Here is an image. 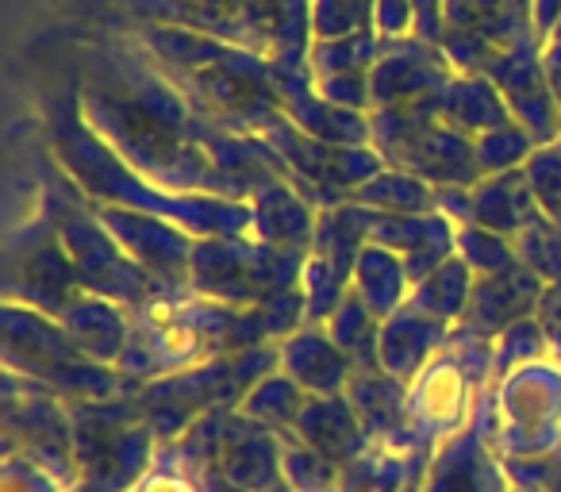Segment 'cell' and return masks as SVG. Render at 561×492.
<instances>
[{
  "mask_svg": "<svg viewBox=\"0 0 561 492\" xmlns=\"http://www.w3.org/2000/svg\"><path fill=\"white\" fill-rule=\"evenodd\" d=\"M135 43L185 93L204 124L234 135H265L280 116L277 66L257 50L173 24H142Z\"/></svg>",
  "mask_w": 561,
  "mask_h": 492,
  "instance_id": "obj_1",
  "label": "cell"
},
{
  "mask_svg": "<svg viewBox=\"0 0 561 492\" xmlns=\"http://www.w3.org/2000/svg\"><path fill=\"white\" fill-rule=\"evenodd\" d=\"M78 112L89 124V131L101 135L131 170H139L154 185L170 188V193L227 196L216 162L196 139L201 116L188 101L178 108L150 112L139 101H131L108 73L89 62V81L78 96Z\"/></svg>",
  "mask_w": 561,
  "mask_h": 492,
  "instance_id": "obj_2",
  "label": "cell"
},
{
  "mask_svg": "<svg viewBox=\"0 0 561 492\" xmlns=\"http://www.w3.org/2000/svg\"><path fill=\"white\" fill-rule=\"evenodd\" d=\"M55 162L62 178H70L93 204L147 211V216L173 219L196 239H224V234H250V204L227 201L211 193H170L142 178L124 162L101 135L89 131L81 112H66L55 124Z\"/></svg>",
  "mask_w": 561,
  "mask_h": 492,
  "instance_id": "obj_3",
  "label": "cell"
},
{
  "mask_svg": "<svg viewBox=\"0 0 561 492\" xmlns=\"http://www.w3.org/2000/svg\"><path fill=\"white\" fill-rule=\"evenodd\" d=\"M0 362L9 374L47 385L62 400L135 397V385L116 366L89 358L58 316L16 305V300L0 305Z\"/></svg>",
  "mask_w": 561,
  "mask_h": 492,
  "instance_id": "obj_4",
  "label": "cell"
},
{
  "mask_svg": "<svg viewBox=\"0 0 561 492\" xmlns=\"http://www.w3.org/2000/svg\"><path fill=\"white\" fill-rule=\"evenodd\" d=\"M142 24H173L265 55L273 66H308V0H131Z\"/></svg>",
  "mask_w": 561,
  "mask_h": 492,
  "instance_id": "obj_5",
  "label": "cell"
},
{
  "mask_svg": "<svg viewBox=\"0 0 561 492\" xmlns=\"http://www.w3.org/2000/svg\"><path fill=\"white\" fill-rule=\"evenodd\" d=\"M473 427L504 461L550 458L561 446V362L542 358L492 377Z\"/></svg>",
  "mask_w": 561,
  "mask_h": 492,
  "instance_id": "obj_6",
  "label": "cell"
},
{
  "mask_svg": "<svg viewBox=\"0 0 561 492\" xmlns=\"http://www.w3.org/2000/svg\"><path fill=\"white\" fill-rule=\"evenodd\" d=\"M73 423V492H131L158 458V438L135 397L66 400Z\"/></svg>",
  "mask_w": 561,
  "mask_h": 492,
  "instance_id": "obj_7",
  "label": "cell"
},
{
  "mask_svg": "<svg viewBox=\"0 0 561 492\" xmlns=\"http://www.w3.org/2000/svg\"><path fill=\"white\" fill-rule=\"evenodd\" d=\"M39 211L55 224V231L62 234L85 293L108 297V300H116V305L131 308V312H139L142 305H150L154 297L170 293L150 274H142V270L119 251L116 239L104 231L101 216H96V204L89 201L70 178L43 188Z\"/></svg>",
  "mask_w": 561,
  "mask_h": 492,
  "instance_id": "obj_8",
  "label": "cell"
},
{
  "mask_svg": "<svg viewBox=\"0 0 561 492\" xmlns=\"http://www.w3.org/2000/svg\"><path fill=\"white\" fill-rule=\"evenodd\" d=\"M305 251H280L254 234L196 239L188 262V293L231 308H270L297 293Z\"/></svg>",
  "mask_w": 561,
  "mask_h": 492,
  "instance_id": "obj_9",
  "label": "cell"
},
{
  "mask_svg": "<svg viewBox=\"0 0 561 492\" xmlns=\"http://www.w3.org/2000/svg\"><path fill=\"white\" fill-rule=\"evenodd\" d=\"M438 96L404 108L369 112L374 147L397 170H408L435 188H473L484 178L477 162V142L466 131L438 119Z\"/></svg>",
  "mask_w": 561,
  "mask_h": 492,
  "instance_id": "obj_10",
  "label": "cell"
},
{
  "mask_svg": "<svg viewBox=\"0 0 561 492\" xmlns=\"http://www.w3.org/2000/svg\"><path fill=\"white\" fill-rule=\"evenodd\" d=\"M262 139L277 150V158L289 170V181L320 211L351 201L366 181H374L389 165L377 147H331V142L297 131L285 116L273 119Z\"/></svg>",
  "mask_w": 561,
  "mask_h": 492,
  "instance_id": "obj_11",
  "label": "cell"
},
{
  "mask_svg": "<svg viewBox=\"0 0 561 492\" xmlns=\"http://www.w3.org/2000/svg\"><path fill=\"white\" fill-rule=\"evenodd\" d=\"M81 293L85 285H81L62 234L43 211H35L32 224L12 231L4 247V300L62 316Z\"/></svg>",
  "mask_w": 561,
  "mask_h": 492,
  "instance_id": "obj_12",
  "label": "cell"
},
{
  "mask_svg": "<svg viewBox=\"0 0 561 492\" xmlns=\"http://www.w3.org/2000/svg\"><path fill=\"white\" fill-rule=\"evenodd\" d=\"M4 454H24L78 489L70 404L47 385L4 369Z\"/></svg>",
  "mask_w": 561,
  "mask_h": 492,
  "instance_id": "obj_13",
  "label": "cell"
},
{
  "mask_svg": "<svg viewBox=\"0 0 561 492\" xmlns=\"http://www.w3.org/2000/svg\"><path fill=\"white\" fill-rule=\"evenodd\" d=\"M484 385L461 366L454 354H435L420 374L408 381V427L420 450H438L454 435L469 431L481 404Z\"/></svg>",
  "mask_w": 561,
  "mask_h": 492,
  "instance_id": "obj_14",
  "label": "cell"
},
{
  "mask_svg": "<svg viewBox=\"0 0 561 492\" xmlns=\"http://www.w3.org/2000/svg\"><path fill=\"white\" fill-rule=\"evenodd\" d=\"M96 216H101L104 231L116 239L119 251H124L142 274H150L170 293L188 289V262H193L196 234H188L185 227H178L173 219L112 208V204H96Z\"/></svg>",
  "mask_w": 561,
  "mask_h": 492,
  "instance_id": "obj_15",
  "label": "cell"
},
{
  "mask_svg": "<svg viewBox=\"0 0 561 492\" xmlns=\"http://www.w3.org/2000/svg\"><path fill=\"white\" fill-rule=\"evenodd\" d=\"M454 73L458 70L450 66L438 43H427L420 35L385 43L381 58L369 70V112L404 108V104L438 96Z\"/></svg>",
  "mask_w": 561,
  "mask_h": 492,
  "instance_id": "obj_16",
  "label": "cell"
},
{
  "mask_svg": "<svg viewBox=\"0 0 561 492\" xmlns=\"http://www.w3.org/2000/svg\"><path fill=\"white\" fill-rule=\"evenodd\" d=\"M277 104L280 116L312 139L331 142V147H374L369 112H351L331 104L316 89L308 66H277Z\"/></svg>",
  "mask_w": 561,
  "mask_h": 492,
  "instance_id": "obj_17",
  "label": "cell"
},
{
  "mask_svg": "<svg viewBox=\"0 0 561 492\" xmlns=\"http://www.w3.org/2000/svg\"><path fill=\"white\" fill-rule=\"evenodd\" d=\"M369 242H381L397 251L412 270V282L427 277L446 259L458 254V224L443 211H420V216H385L374 211L369 224Z\"/></svg>",
  "mask_w": 561,
  "mask_h": 492,
  "instance_id": "obj_18",
  "label": "cell"
},
{
  "mask_svg": "<svg viewBox=\"0 0 561 492\" xmlns=\"http://www.w3.org/2000/svg\"><path fill=\"white\" fill-rule=\"evenodd\" d=\"M280 369L308 392V397H339L351 389L354 362L335 339L328 335L323 323H300L293 335L277 343Z\"/></svg>",
  "mask_w": 561,
  "mask_h": 492,
  "instance_id": "obj_19",
  "label": "cell"
},
{
  "mask_svg": "<svg viewBox=\"0 0 561 492\" xmlns=\"http://www.w3.org/2000/svg\"><path fill=\"white\" fill-rule=\"evenodd\" d=\"M507 473L500 454L484 443L481 431L469 423V431L454 435L431 454L427 477L420 492H507Z\"/></svg>",
  "mask_w": 561,
  "mask_h": 492,
  "instance_id": "obj_20",
  "label": "cell"
},
{
  "mask_svg": "<svg viewBox=\"0 0 561 492\" xmlns=\"http://www.w3.org/2000/svg\"><path fill=\"white\" fill-rule=\"evenodd\" d=\"M250 234L280 251H305L316 239V224H320V208L293 185L289 178H277L262 185L250 196Z\"/></svg>",
  "mask_w": 561,
  "mask_h": 492,
  "instance_id": "obj_21",
  "label": "cell"
},
{
  "mask_svg": "<svg viewBox=\"0 0 561 492\" xmlns=\"http://www.w3.org/2000/svg\"><path fill=\"white\" fill-rule=\"evenodd\" d=\"M354 412L366 423V435L374 446H389V450H420L408 427V385L385 374L381 366L354 369V381L346 389Z\"/></svg>",
  "mask_w": 561,
  "mask_h": 492,
  "instance_id": "obj_22",
  "label": "cell"
},
{
  "mask_svg": "<svg viewBox=\"0 0 561 492\" xmlns=\"http://www.w3.org/2000/svg\"><path fill=\"white\" fill-rule=\"evenodd\" d=\"M293 435L305 446H312L316 454H323L339 469L351 466L354 458H362L374 446L366 435V423L354 412L346 392H339V397H308L305 412L297 415Z\"/></svg>",
  "mask_w": 561,
  "mask_h": 492,
  "instance_id": "obj_23",
  "label": "cell"
},
{
  "mask_svg": "<svg viewBox=\"0 0 561 492\" xmlns=\"http://www.w3.org/2000/svg\"><path fill=\"white\" fill-rule=\"evenodd\" d=\"M542 293H546V282L530 274L527 266L512 270V274H500V277H477L473 300H469V312L461 323L481 331V335L496 339L504 328L535 316Z\"/></svg>",
  "mask_w": 561,
  "mask_h": 492,
  "instance_id": "obj_24",
  "label": "cell"
},
{
  "mask_svg": "<svg viewBox=\"0 0 561 492\" xmlns=\"http://www.w3.org/2000/svg\"><path fill=\"white\" fill-rule=\"evenodd\" d=\"M450 328L431 316L415 312L412 305H404L397 316L381 320V339H377V366L385 374H392L397 381H412L435 354H443Z\"/></svg>",
  "mask_w": 561,
  "mask_h": 492,
  "instance_id": "obj_25",
  "label": "cell"
},
{
  "mask_svg": "<svg viewBox=\"0 0 561 492\" xmlns=\"http://www.w3.org/2000/svg\"><path fill=\"white\" fill-rule=\"evenodd\" d=\"M62 328L70 331V339L89 354V358L104 362V366H119L127 343H131L135 316L131 308L116 305L108 297H96V293H81L62 316Z\"/></svg>",
  "mask_w": 561,
  "mask_h": 492,
  "instance_id": "obj_26",
  "label": "cell"
},
{
  "mask_svg": "<svg viewBox=\"0 0 561 492\" xmlns=\"http://www.w3.org/2000/svg\"><path fill=\"white\" fill-rule=\"evenodd\" d=\"M446 32L473 35L492 50L535 35L530 27V0H443ZM443 32V35H446Z\"/></svg>",
  "mask_w": 561,
  "mask_h": 492,
  "instance_id": "obj_27",
  "label": "cell"
},
{
  "mask_svg": "<svg viewBox=\"0 0 561 492\" xmlns=\"http://www.w3.org/2000/svg\"><path fill=\"white\" fill-rule=\"evenodd\" d=\"M412 270L400 259L397 251L381 247V242H366L354 259L351 270V293L377 316V320H389L400 308L412 300Z\"/></svg>",
  "mask_w": 561,
  "mask_h": 492,
  "instance_id": "obj_28",
  "label": "cell"
},
{
  "mask_svg": "<svg viewBox=\"0 0 561 492\" xmlns=\"http://www.w3.org/2000/svg\"><path fill=\"white\" fill-rule=\"evenodd\" d=\"M435 108H438V119H446L450 127L466 131L469 139L496 131V127H504V124H515L504 93H500L496 81H489L484 73H454L443 93H438Z\"/></svg>",
  "mask_w": 561,
  "mask_h": 492,
  "instance_id": "obj_29",
  "label": "cell"
},
{
  "mask_svg": "<svg viewBox=\"0 0 561 492\" xmlns=\"http://www.w3.org/2000/svg\"><path fill=\"white\" fill-rule=\"evenodd\" d=\"M435 450H389L369 446L362 458L339 469L335 492H420Z\"/></svg>",
  "mask_w": 561,
  "mask_h": 492,
  "instance_id": "obj_30",
  "label": "cell"
},
{
  "mask_svg": "<svg viewBox=\"0 0 561 492\" xmlns=\"http://www.w3.org/2000/svg\"><path fill=\"white\" fill-rule=\"evenodd\" d=\"M469 196H473V224L489 227V231L504 234V239H515L523 227H530L538 216H546V211L538 208L523 170L481 178L469 188Z\"/></svg>",
  "mask_w": 561,
  "mask_h": 492,
  "instance_id": "obj_31",
  "label": "cell"
},
{
  "mask_svg": "<svg viewBox=\"0 0 561 492\" xmlns=\"http://www.w3.org/2000/svg\"><path fill=\"white\" fill-rule=\"evenodd\" d=\"M473 285H477V274L466 266V262L454 254L446 259L438 270H431L427 277L412 285V300L408 305L415 312L431 316V320L446 323V328H458L469 312V300H473Z\"/></svg>",
  "mask_w": 561,
  "mask_h": 492,
  "instance_id": "obj_32",
  "label": "cell"
},
{
  "mask_svg": "<svg viewBox=\"0 0 561 492\" xmlns=\"http://www.w3.org/2000/svg\"><path fill=\"white\" fill-rule=\"evenodd\" d=\"M351 201H358L369 211H385V216H420V211H438V188L415 173L385 165Z\"/></svg>",
  "mask_w": 561,
  "mask_h": 492,
  "instance_id": "obj_33",
  "label": "cell"
},
{
  "mask_svg": "<svg viewBox=\"0 0 561 492\" xmlns=\"http://www.w3.org/2000/svg\"><path fill=\"white\" fill-rule=\"evenodd\" d=\"M305 404H308V392L300 389L285 369H273V374H265L262 381L242 397L239 412L247 415V420L262 423V427L277 431V435H289V431L297 427V415L305 412Z\"/></svg>",
  "mask_w": 561,
  "mask_h": 492,
  "instance_id": "obj_34",
  "label": "cell"
},
{
  "mask_svg": "<svg viewBox=\"0 0 561 492\" xmlns=\"http://www.w3.org/2000/svg\"><path fill=\"white\" fill-rule=\"evenodd\" d=\"M297 293H300V300H305L308 323H328L331 316H335V308L346 300V293H351V270L339 266L328 254L308 251Z\"/></svg>",
  "mask_w": 561,
  "mask_h": 492,
  "instance_id": "obj_35",
  "label": "cell"
},
{
  "mask_svg": "<svg viewBox=\"0 0 561 492\" xmlns=\"http://www.w3.org/2000/svg\"><path fill=\"white\" fill-rule=\"evenodd\" d=\"M385 39L366 27V32L343 35V39H320L308 50V73L312 78H335V73H369L381 58Z\"/></svg>",
  "mask_w": 561,
  "mask_h": 492,
  "instance_id": "obj_36",
  "label": "cell"
},
{
  "mask_svg": "<svg viewBox=\"0 0 561 492\" xmlns=\"http://www.w3.org/2000/svg\"><path fill=\"white\" fill-rule=\"evenodd\" d=\"M323 328H328V335L335 339V343L343 346L346 354H351V362L358 369L377 366V339H381V320H377V316L369 312V308L362 305L354 293H346V300L335 308V316H331Z\"/></svg>",
  "mask_w": 561,
  "mask_h": 492,
  "instance_id": "obj_37",
  "label": "cell"
},
{
  "mask_svg": "<svg viewBox=\"0 0 561 492\" xmlns=\"http://www.w3.org/2000/svg\"><path fill=\"white\" fill-rule=\"evenodd\" d=\"M458 259L466 262L477 277H500L523 266L519 254H515V242L489 231V227H481V224L458 227Z\"/></svg>",
  "mask_w": 561,
  "mask_h": 492,
  "instance_id": "obj_38",
  "label": "cell"
},
{
  "mask_svg": "<svg viewBox=\"0 0 561 492\" xmlns=\"http://www.w3.org/2000/svg\"><path fill=\"white\" fill-rule=\"evenodd\" d=\"M280 481L293 492H335L339 466H331L323 454H316L289 431V435H280Z\"/></svg>",
  "mask_w": 561,
  "mask_h": 492,
  "instance_id": "obj_39",
  "label": "cell"
},
{
  "mask_svg": "<svg viewBox=\"0 0 561 492\" xmlns=\"http://www.w3.org/2000/svg\"><path fill=\"white\" fill-rule=\"evenodd\" d=\"M542 358H553V354H550V339H546L538 316H527V320L512 323V328H504L492 339V377L527 366V362H542Z\"/></svg>",
  "mask_w": 561,
  "mask_h": 492,
  "instance_id": "obj_40",
  "label": "cell"
},
{
  "mask_svg": "<svg viewBox=\"0 0 561 492\" xmlns=\"http://www.w3.org/2000/svg\"><path fill=\"white\" fill-rule=\"evenodd\" d=\"M515 254L535 277H542L546 285L561 282V224H553L550 216H538L530 227H523L515 234Z\"/></svg>",
  "mask_w": 561,
  "mask_h": 492,
  "instance_id": "obj_41",
  "label": "cell"
},
{
  "mask_svg": "<svg viewBox=\"0 0 561 492\" xmlns=\"http://www.w3.org/2000/svg\"><path fill=\"white\" fill-rule=\"evenodd\" d=\"M477 162H481V173L492 178V173H512V170H523L527 158L535 155V139L523 131L519 124H504L489 135H477Z\"/></svg>",
  "mask_w": 561,
  "mask_h": 492,
  "instance_id": "obj_42",
  "label": "cell"
},
{
  "mask_svg": "<svg viewBox=\"0 0 561 492\" xmlns=\"http://www.w3.org/2000/svg\"><path fill=\"white\" fill-rule=\"evenodd\" d=\"M308 20H312V43L343 39L374 27V9H366L362 0H308Z\"/></svg>",
  "mask_w": 561,
  "mask_h": 492,
  "instance_id": "obj_43",
  "label": "cell"
},
{
  "mask_svg": "<svg viewBox=\"0 0 561 492\" xmlns=\"http://www.w3.org/2000/svg\"><path fill=\"white\" fill-rule=\"evenodd\" d=\"M131 492H208V489H204V477L196 473L193 461L173 443H165L158 446L154 466L147 469V477Z\"/></svg>",
  "mask_w": 561,
  "mask_h": 492,
  "instance_id": "obj_44",
  "label": "cell"
},
{
  "mask_svg": "<svg viewBox=\"0 0 561 492\" xmlns=\"http://www.w3.org/2000/svg\"><path fill=\"white\" fill-rule=\"evenodd\" d=\"M523 173H527V185H530V193H535L538 208H542L553 224H561V142L538 147L535 155L527 158Z\"/></svg>",
  "mask_w": 561,
  "mask_h": 492,
  "instance_id": "obj_45",
  "label": "cell"
},
{
  "mask_svg": "<svg viewBox=\"0 0 561 492\" xmlns=\"http://www.w3.org/2000/svg\"><path fill=\"white\" fill-rule=\"evenodd\" d=\"M0 492H73V484L66 477H58L55 469L24 458V454H4Z\"/></svg>",
  "mask_w": 561,
  "mask_h": 492,
  "instance_id": "obj_46",
  "label": "cell"
},
{
  "mask_svg": "<svg viewBox=\"0 0 561 492\" xmlns=\"http://www.w3.org/2000/svg\"><path fill=\"white\" fill-rule=\"evenodd\" d=\"M374 32L385 43L408 39V35L420 32V12H415V0H377L374 4Z\"/></svg>",
  "mask_w": 561,
  "mask_h": 492,
  "instance_id": "obj_47",
  "label": "cell"
},
{
  "mask_svg": "<svg viewBox=\"0 0 561 492\" xmlns=\"http://www.w3.org/2000/svg\"><path fill=\"white\" fill-rule=\"evenodd\" d=\"M538 323H542L546 339H550V354L561 362V282L546 285L542 300H538Z\"/></svg>",
  "mask_w": 561,
  "mask_h": 492,
  "instance_id": "obj_48",
  "label": "cell"
},
{
  "mask_svg": "<svg viewBox=\"0 0 561 492\" xmlns=\"http://www.w3.org/2000/svg\"><path fill=\"white\" fill-rule=\"evenodd\" d=\"M530 27L538 39H550L561 27V0H530Z\"/></svg>",
  "mask_w": 561,
  "mask_h": 492,
  "instance_id": "obj_49",
  "label": "cell"
},
{
  "mask_svg": "<svg viewBox=\"0 0 561 492\" xmlns=\"http://www.w3.org/2000/svg\"><path fill=\"white\" fill-rule=\"evenodd\" d=\"M415 12H420V39L443 43L446 20H443V0H415Z\"/></svg>",
  "mask_w": 561,
  "mask_h": 492,
  "instance_id": "obj_50",
  "label": "cell"
},
{
  "mask_svg": "<svg viewBox=\"0 0 561 492\" xmlns=\"http://www.w3.org/2000/svg\"><path fill=\"white\" fill-rule=\"evenodd\" d=\"M542 492H561V446L550 454V469H546Z\"/></svg>",
  "mask_w": 561,
  "mask_h": 492,
  "instance_id": "obj_51",
  "label": "cell"
},
{
  "mask_svg": "<svg viewBox=\"0 0 561 492\" xmlns=\"http://www.w3.org/2000/svg\"><path fill=\"white\" fill-rule=\"evenodd\" d=\"M273 492H293V489H289V484H285V481H280V484H277V489H273Z\"/></svg>",
  "mask_w": 561,
  "mask_h": 492,
  "instance_id": "obj_52",
  "label": "cell"
},
{
  "mask_svg": "<svg viewBox=\"0 0 561 492\" xmlns=\"http://www.w3.org/2000/svg\"><path fill=\"white\" fill-rule=\"evenodd\" d=\"M507 492H530V489H507Z\"/></svg>",
  "mask_w": 561,
  "mask_h": 492,
  "instance_id": "obj_53",
  "label": "cell"
}]
</instances>
